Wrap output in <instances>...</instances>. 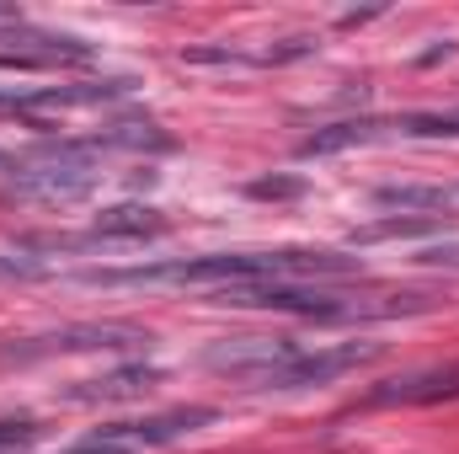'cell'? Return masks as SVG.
I'll return each mask as SVG.
<instances>
[{
	"instance_id": "obj_18",
	"label": "cell",
	"mask_w": 459,
	"mask_h": 454,
	"mask_svg": "<svg viewBox=\"0 0 459 454\" xmlns=\"http://www.w3.org/2000/svg\"><path fill=\"white\" fill-rule=\"evenodd\" d=\"M417 262H422V267H455V273H459V240H438V246H422V251H417Z\"/></svg>"
},
{
	"instance_id": "obj_21",
	"label": "cell",
	"mask_w": 459,
	"mask_h": 454,
	"mask_svg": "<svg viewBox=\"0 0 459 454\" xmlns=\"http://www.w3.org/2000/svg\"><path fill=\"white\" fill-rule=\"evenodd\" d=\"M0 166H5V155H0Z\"/></svg>"
},
{
	"instance_id": "obj_17",
	"label": "cell",
	"mask_w": 459,
	"mask_h": 454,
	"mask_svg": "<svg viewBox=\"0 0 459 454\" xmlns=\"http://www.w3.org/2000/svg\"><path fill=\"white\" fill-rule=\"evenodd\" d=\"M246 193H251V198H299L305 182H299V177H262V182H251Z\"/></svg>"
},
{
	"instance_id": "obj_7",
	"label": "cell",
	"mask_w": 459,
	"mask_h": 454,
	"mask_svg": "<svg viewBox=\"0 0 459 454\" xmlns=\"http://www.w3.org/2000/svg\"><path fill=\"white\" fill-rule=\"evenodd\" d=\"M220 412L214 406H171V412H155V417H139V423H108L97 428L91 439H108V444H123V450H160V444H177L182 433L193 428H209Z\"/></svg>"
},
{
	"instance_id": "obj_14",
	"label": "cell",
	"mask_w": 459,
	"mask_h": 454,
	"mask_svg": "<svg viewBox=\"0 0 459 454\" xmlns=\"http://www.w3.org/2000/svg\"><path fill=\"white\" fill-rule=\"evenodd\" d=\"M374 204L379 209H406V214H422V220H444L455 209V193L449 188H379Z\"/></svg>"
},
{
	"instance_id": "obj_8",
	"label": "cell",
	"mask_w": 459,
	"mask_h": 454,
	"mask_svg": "<svg viewBox=\"0 0 459 454\" xmlns=\"http://www.w3.org/2000/svg\"><path fill=\"white\" fill-rule=\"evenodd\" d=\"M128 92V81H81V86H27V92H0V113L16 118H48L70 108H97Z\"/></svg>"
},
{
	"instance_id": "obj_4",
	"label": "cell",
	"mask_w": 459,
	"mask_h": 454,
	"mask_svg": "<svg viewBox=\"0 0 459 454\" xmlns=\"http://www.w3.org/2000/svg\"><path fill=\"white\" fill-rule=\"evenodd\" d=\"M97 166L91 161H43L27 166L5 182V198H27V204H81L97 193Z\"/></svg>"
},
{
	"instance_id": "obj_22",
	"label": "cell",
	"mask_w": 459,
	"mask_h": 454,
	"mask_svg": "<svg viewBox=\"0 0 459 454\" xmlns=\"http://www.w3.org/2000/svg\"><path fill=\"white\" fill-rule=\"evenodd\" d=\"M455 198H459V193H455Z\"/></svg>"
},
{
	"instance_id": "obj_12",
	"label": "cell",
	"mask_w": 459,
	"mask_h": 454,
	"mask_svg": "<svg viewBox=\"0 0 459 454\" xmlns=\"http://www.w3.org/2000/svg\"><path fill=\"white\" fill-rule=\"evenodd\" d=\"M166 230H171V220L150 204H113L97 214L86 240H144V235H166Z\"/></svg>"
},
{
	"instance_id": "obj_19",
	"label": "cell",
	"mask_w": 459,
	"mask_h": 454,
	"mask_svg": "<svg viewBox=\"0 0 459 454\" xmlns=\"http://www.w3.org/2000/svg\"><path fill=\"white\" fill-rule=\"evenodd\" d=\"M43 267L32 257H0V278H38Z\"/></svg>"
},
{
	"instance_id": "obj_1",
	"label": "cell",
	"mask_w": 459,
	"mask_h": 454,
	"mask_svg": "<svg viewBox=\"0 0 459 454\" xmlns=\"http://www.w3.org/2000/svg\"><path fill=\"white\" fill-rule=\"evenodd\" d=\"M363 273L358 257L342 251H310V246H283V251H214V257H171V262H144V267H97L86 284H182V289H235V284H310V278H352Z\"/></svg>"
},
{
	"instance_id": "obj_16",
	"label": "cell",
	"mask_w": 459,
	"mask_h": 454,
	"mask_svg": "<svg viewBox=\"0 0 459 454\" xmlns=\"http://www.w3.org/2000/svg\"><path fill=\"white\" fill-rule=\"evenodd\" d=\"M401 134H417V139H459V118H438V113H417L395 123Z\"/></svg>"
},
{
	"instance_id": "obj_11",
	"label": "cell",
	"mask_w": 459,
	"mask_h": 454,
	"mask_svg": "<svg viewBox=\"0 0 459 454\" xmlns=\"http://www.w3.org/2000/svg\"><path fill=\"white\" fill-rule=\"evenodd\" d=\"M155 385H160V369L134 363V369H117V374H102V380H75V385L65 390V401H81V406L128 401V396H144V390H155Z\"/></svg>"
},
{
	"instance_id": "obj_13",
	"label": "cell",
	"mask_w": 459,
	"mask_h": 454,
	"mask_svg": "<svg viewBox=\"0 0 459 454\" xmlns=\"http://www.w3.org/2000/svg\"><path fill=\"white\" fill-rule=\"evenodd\" d=\"M385 128H395V123H379V118L326 123V128H316V134L299 139V161H310V155H337V150H352V144H374V139H385Z\"/></svg>"
},
{
	"instance_id": "obj_5",
	"label": "cell",
	"mask_w": 459,
	"mask_h": 454,
	"mask_svg": "<svg viewBox=\"0 0 459 454\" xmlns=\"http://www.w3.org/2000/svg\"><path fill=\"white\" fill-rule=\"evenodd\" d=\"M379 347L374 342H342V347H299L289 363H278L256 390H305V385H326V380H337L347 369H358V363H368Z\"/></svg>"
},
{
	"instance_id": "obj_20",
	"label": "cell",
	"mask_w": 459,
	"mask_h": 454,
	"mask_svg": "<svg viewBox=\"0 0 459 454\" xmlns=\"http://www.w3.org/2000/svg\"><path fill=\"white\" fill-rule=\"evenodd\" d=\"M59 454H134V450H123V444H108V439H86V444H75V450H59Z\"/></svg>"
},
{
	"instance_id": "obj_2",
	"label": "cell",
	"mask_w": 459,
	"mask_h": 454,
	"mask_svg": "<svg viewBox=\"0 0 459 454\" xmlns=\"http://www.w3.org/2000/svg\"><path fill=\"white\" fill-rule=\"evenodd\" d=\"M220 305H240V310H283V316H305V321H395V316H422L433 310L438 300L433 294H374V300H358V294H332V289H305V284H235L214 294Z\"/></svg>"
},
{
	"instance_id": "obj_15",
	"label": "cell",
	"mask_w": 459,
	"mask_h": 454,
	"mask_svg": "<svg viewBox=\"0 0 459 454\" xmlns=\"http://www.w3.org/2000/svg\"><path fill=\"white\" fill-rule=\"evenodd\" d=\"M43 439L38 417H0V454H27Z\"/></svg>"
},
{
	"instance_id": "obj_10",
	"label": "cell",
	"mask_w": 459,
	"mask_h": 454,
	"mask_svg": "<svg viewBox=\"0 0 459 454\" xmlns=\"http://www.w3.org/2000/svg\"><path fill=\"white\" fill-rule=\"evenodd\" d=\"M433 401H459V363L417 369L401 380H385L363 396V406H433Z\"/></svg>"
},
{
	"instance_id": "obj_3",
	"label": "cell",
	"mask_w": 459,
	"mask_h": 454,
	"mask_svg": "<svg viewBox=\"0 0 459 454\" xmlns=\"http://www.w3.org/2000/svg\"><path fill=\"white\" fill-rule=\"evenodd\" d=\"M134 347H150V332L134 321H75V327H54L38 337L0 342V369H27V363L65 358V353H134Z\"/></svg>"
},
{
	"instance_id": "obj_6",
	"label": "cell",
	"mask_w": 459,
	"mask_h": 454,
	"mask_svg": "<svg viewBox=\"0 0 459 454\" xmlns=\"http://www.w3.org/2000/svg\"><path fill=\"white\" fill-rule=\"evenodd\" d=\"M294 353H299V342H289V337H235V342H214L204 353V369L230 374V380H246V385H262Z\"/></svg>"
},
{
	"instance_id": "obj_9",
	"label": "cell",
	"mask_w": 459,
	"mask_h": 454,
	"mask_svg": "<svg viewBox=\"0 0 459 454\" xmlns=\"http://www.w3.org/2000/svg\"><path fill=\"white\" fill-rule=\"evenodd\" d=\"M0 70H48V65H86L91 59V43L81 38H59V32H32V27H16V32H0Z\"/></svg>"
}]
</instances>
